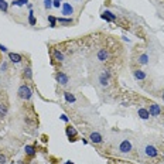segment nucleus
Listing matches in <instances>:
<instances>
[{"label": "nucleus", "instance_id": "nucleus-15", "mask_svg": "<svg viewBox=\"0 0 164 164\" xmlns=\"http://www.w3.org/2000/svg\"><path fill=\"white\" fill-rule=\"evenodd\" d=\"M133 75H134V78H136V79H140V81L146 79V74H144L143 71H140V69H136V71L133 72Z\"/></svg>", "mask_w": 164, "mask_h": 164}, {"label": "nucleus", "instance_id": "nucleus-24", "mask_svg": "<svg viewBox=\"0 0 164 164\" xmlns=\"http://www.w3.org/2000/svg\"><path fill=\"white\" fill-rule=\"evenodd\" d=\"M7 7H9L7 1L6 0H0V10H3L4 13H7Z\"/></svg>", "mask_w": 164, "mask_h": 164}, {"label": "nucleus", "instance_id": "nucleus-14", "mask_svg": "<svg viewBox=\"0 0 164 164\" xmlns=\"http://www.w3.org/2000/svg\"><path fill=\"white\" fill-rule=\"evenodd\" d=\"M99 83L102 85V86H108L109 85V75H106L105 72L99 77Z\"/></svg>", "mask_w": 164, "mask_h": 164}, {"label": "nucleus", "instance_id": "nucleus-33", "mask_svg": "<svg viewBox=\"0 0 164 164\" xmlns=\"http://www.w3.org/2000/svg\"><path fill=\"white\" fill-rule=\"evenodd\" d=\"M163 101H164V93H163Z\"/></svg>", "mask_w": 164, "mask_h": 164}, {"label": "nucleus", "instance_id": "nucleus-13", "mask_svg": "<svg viewBox=\"0 0 164 164\" xmlns=\"http://www.w3.org/2000/svg\"><path fill=\"white\" fill-rule=\"evenodd\" d=\"M77 134H78V132H77V129H75V127H72V126L67 127V136H68L69 139H74V137H77Z\"/></svg>", "mask_w": 164, "mask_h": 164}, {"label": "nucleus", "instance_id": "nucleus-16", "mask_svg": "<svg viewBox=\"0 0 164 164\" xmlns=\"http://www.w3.org/2000/svg\"><path fill=\"white\" fill-rule=\"evenodd\" d=\"M64 98H65V101L68 102V103H74L77 99H75V96L71 93V92H64Z\"/></svg>", "mask_w": 164, "mask_h": 164}, {"label": "nucleus", "instance_id": "nucleus-27", "mask_svg": "<svg viewBox=\"0 0 164 164\" xmlns=\"http://www.w3.org/2000/svg\"><path fill=\"white\" fill-rule=\"evenodd\" d=\"M6 160H7L6 156H4V154H0V164H6Z\"/></svg>", "mask_w": 164, "mask_h": 164}, {"label": "nucleus", "instance_id": "nucleus-32", "mask_svg": "<svg viewBox=\"0 0 164 164\" xmlns=\"http://www.w3.org/2000/svg\"><path fill=\"white\" fill-rule=\"evenodd\" d=\"M67 164H74L72 161H67Z\"/></svg>", "mask_w": 164, "mask_h": 164}, {"label": "nucleus", "instance_id": "nucleus-17", "mask_svg": "<svg viewBox=\"0 0 164 164\" xmlns=\"http://www.w3.org/2000/svg\"><path fill=\"white\" fill-rule=\"evenodd\" d=\"M24 151H26V154H28V156H36V147L34 146H26L24 147Z\"/></svg>", "mask_w": 164, "mask_h": 164}, {"label": "nucleus", "instance_id": "nucleus-22", "mask_svg": "<svg viewBox=\"0 0 164 164\" xmlns=\"http://www.w3.org/2000/svg\"><path fill=\"white\" fill-rule=\"evenodd\" d=\"M28 23L31 26H36V17H34V13L30 10V14H28Z\"/></svg>", "mask_w": 164, "mask_h": 164}, {"label": "nucleus", "instance_id": "nucleus-7", "mask_svg": "<svg viewBox=\"0 0 164 164\" xmlns=\"http://www.w3.org/2000/svg\"><path fill=\"white\" fill-rule=\"evenodd\" d=\"M144 151H146V154L149 156V157H156L157 154H159V151H157V149L154 147V146H146V149H144Z\"/></svg>", "mask_w": 164, "mask_h": 164}, {"label": "nucleus", "instance_id": "nucleus-28", "mask_svg": "<svg viewBox=\"0 0 164 164\" xmlns=\"http://www.w3.org/2000/svg\"><path fill=\"white\" fill-rule=\"evenodd\" d=\"M60 4H61V3H60V0H52V6H54V7H57V9H58V7H60Z\"/></svg>", "mask_w": 164, "mask_h": 164}, {"label": "nucleus", "instance_id": "nucleus-9", "mask_svg": "<svg viewBox=\"0 0 164 164\" xmlns=\"http://www.w3.org/2000/svg\"><path fill=\"white\" fill-rule=\"evenodd\" d=\"M102 19H105L106 21H115V20H116V14H113V13L109 11V10H105V11L102 13Z\"/></svg>", "mask_w": 164, "mask_h": 164}, {"label": "nucleus", "instance_id": "nucleus-11", "mask_svg": "<svg viewBox=\"0 0 164 164\" xmlns=\"http://www.w3.org/2000/svg\"><path fill=\"white\" fill-rule=\"evenodd\" d=\"M57 23H60V24H62V26H69V24L74 23V20H72V19H65V17H58V19H57Z\"/></svg>", "mask_w": 164, "mask_h": 164}, {"label": "nucleus", "instance_id": "nucleus-30", "mask_svg": "<svg viewBox=\"0 0 164 164\" xmlns=\"http://www.w3.org/2000/svg\"><path fill=\"white\" fill-rule=\"evenodd\" d=\"M0 51H3V52H6V51H7V48H6L4 45H1V44H0Z\"/></svg>", "mask_w": 164, "mask_h": 164}, {"label": "nucleus", "instance_id": "nucleus-18", "mask_svg": "<svg viewBox=\"0 0 164 164\" xmlns=\"http://www.w3.org/2000/svg\"><path fill=\"white\" fill-rule=\"evenodd\" d=\"M54 58H55L57 61L62 62V61H64V54H62L61 51H58V50H54Z\"/></svg>", "mask_w": 164, "mask_h": 164}, {"label": "nucleus", "instance_id": "nucleus-21", "mask_svg": "<svg viewBox=\"0 0 164 164\" xmlns=\"http://www.w3.org/2000/svg\"><path fill=\"white\" fill-rule=\"evenodd\" d=\"M27 3H28V0H13V1H11L13 6H24V4H27Z\"/></svg>", "mask_w": 164, "mask_h": 164}, {"label": "nucleus", "instance_id": "nucleus-29", "mask_svg": "<svg viewBox=\"0 0 164 164\" xmlns=\"http://www.w3.org/2000/svg\"><path fill=\"white\" fill-rule=\"evenodd\" d=\"M61 120H64V122H68V118H67V115H61Z\"/></svg>", "mask_w": 164, "mask_h": 164}, {"label": "nucleus", "instance_id": "nucleus-19", "mask_svg": "<svg viewBox=\"0 0 164 164\" xmlns=\"http://www.w3.org/2000/svg\"><path fill=\"white\" fill-rule=\"evenodd\" d=\"M139 62L143 64V65H146V64L149 62V55H147V54H142V55L139 57Z\"/></svg>", "mask_w": 164, "mask_h": 164}, {"label": "nucleus", "instance_id": "nucleus-26", "mask_svg": "<svg viewBox=\"0 0 164 164\" xmlns=\"http://www.w3.org/2000/svg\"><path fill=\"white\" fill-rule=\"evenodd\" d=\"M44 7L45 9H51L52 7V0H44Z\"/></svg>", "mask_w": 164, "mask_h": 164}, {"label": "nucleus", "instance_id": "nucleus-23", "mask_svg": "<svg viewBox=\"0 0 164 164\" xmlns=\"http://www.w3.org/2000/svg\"><path fill=\"white\" fill-rule=\"evenodd\" d=\"M48 21H50V27H55L57 26V19L54 17V16H48Z\"/></svg>", "mask_w": 164, "mask_h": 164}, {"label": "nucleus", "instance_id": "nucleus-25", "mask_svg": "<svg viewBox=\"0 0 164 164\" xmlns=\"http://www.w3.org/2000/svg\"><path fill=\"white\" fill-rule=\"evenodd\" d=\"M6 113H7V108H6V105L0 103V116H6Z\"/></svg>", "mask_w": 164, "mask_h": 164}, {"label": "nucleus", "instance_id": "nucleus-12", "mask_svg": "<svg viewBox=\"0 0 164 164\" xmlns=\"http://www.w3.org/2000/svg\"><path fill=\"white\" fill-rule=\"evenodd\" d=\"M137 113H139V116L142 118V119H149L150 118V113H149V110L147 109H144V108H140L139 110H137Z\"/></svg>", "mask_w": 164, "mask_h": 164}, {"label": "nucleus", "instance_id": "nucleus-3", "mask_svg": "<svg viewBox=\"0 0 164 164\" xmlns=\"http://www.w3.org/2000/svg\"><path fill=\"white\" fill-rule=\"evenodd\" d=\"M55 79L58 83H61V85H67L68 82H69V78H68V75L67 74H64V72H57V75H55Z\"/></svg>", "mask_w": 164, "mask_h": 164}, {"label": "nucleus", "instance_id": "nucleus-1", "mask_svg": "<svg viewBox=\"0 0 164 164\" xmlns=\"http://www.w3.org/2000/svg\"><path fill=\"white\" fill-rule=\"evenodd\" d=\"M31 89H30V86L28 85H21L20 88H19V96L21 98V99H24V101H28L30 98H31Z\"/></svg>", "mask_w": 164, "mask_h": 164}, {"label": "nucleus", "instance_id": "nucleus-20", "mask_svg": "<svg viewBox=\"0 0 164 164\" xmlns=\"http://www.w3.org/2000/svg\"><path fill=\"white\" fill-rule=\"evenodd\" d=\"M24 78H27V79H31V78H33V72H31V68H30V67L24 68Z\"/></svg>", "mask_w": 164, "mask_h": 164}, {"label": "nucleus", "instance_id": "nucleus-4", "mask_svg": "<svg viewBox=\"0 0 164 164\" xmlns=\"http://www.w3.org/2000/svg\"><path fill=\"white\" fill-rule=\"evenodd\" d=\"M149 113H150V116H160V115H161V108H160L157 103H151Z\"/></svg>", "mask_w": 164, "mask_h": 164}, {"label": "nucleus", "instance_id": "nucleus-8", "mask_svg": "<svg viewBox=\"0 0 164 164\" xmlns=\"http://www.w3.org/2000/svg\"><path fill=\"white\" fill-rule=\"evenodd\" d=\"M74 13V7L69 3H64L62 4V14L64 16H71Z\"/></svg>", "mask_w": 164, "mask_h": 164}, {"label": "nucleus", "instance_id": "nucleus-6", "mask_svg": "<svg viewBox=\"0 0 164 164\" xmlns=\"http://www.w3.org/2000/svg\"><path fill=\"white\" fill-rule=\"evenodd\" d=\"M89 139H91V142H92V143H95V144H99V143H102V140H103L102 134H101V133H98V132L91 133Z\"/></svg>", "mask_w": 164, "mask_h": 164}, {"label": "nucleus", "instance_id": "nucleus-10", "mask_svg": "<svg viewBox=\"0 0 164 164\" xmlns=\"http://www.w3.org/2000/svg\"><path fill=\"white\" fill-rule=\"evenodd\" d=\"M9 58H10V61H11L13 64H19V62H21V60H23V57H21L20 54H16V52H10V54H9Z\"/></svg>", "mask_w": 164, "mask_h": 164}, {"label": "nucleus", "instance_id": "nucleus-5", "mask_svg": "<svg viewBox=\"0 0 164 164\" xmlns=\"http://www.w3.org/2000/svg\"><path fill=\"white\" fill-rule=\"evenodd\" d=\"M130 150H132V143L129 140H123L119 146V151L120 153H129Z\"/></svg>", "mask_w": 164, "mask_h": 164}, {"label": "nucleus", "instance_id": "nucleus-2", "mask_svg": "<svg viewBox=\"0 0 164 164\" xmlns=\"http://www.w3.org/2000/svg\"><path fill=\"white\" fill-rule=\"evenodd\" d=\"M96 58H98V61H101V62L108 61V60H109V51H108V50H105V48L99 50V51H98V54H96Z\"/></svg>", "mask_w": 164, "mask_h": 164}, {"label": "nucleus", "instance_id": "nucleus-31", "mask_svg": "<svg viewBox=\"0 0 164 164\" xmlns=\"http://www.w3.org/2000/svg\"><path fill=\"white\" fill-rule=\"evenodd\" d=\"M6 68H7V65H6V64H3V65H1V71H4Z\"/></svg>", "mask_w": 164, "mask_h": 164}]
</instances>
